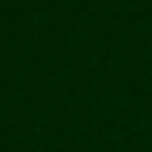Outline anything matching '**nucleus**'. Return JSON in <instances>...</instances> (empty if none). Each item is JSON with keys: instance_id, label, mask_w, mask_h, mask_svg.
<instances>
[]
</instances>
